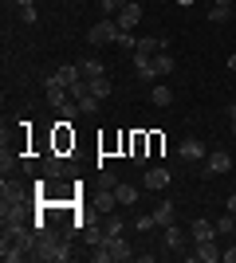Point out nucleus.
<instances>
[{
	"mask_svg": "<svg viewBox=\"0 0 236 263\" xmlns=\"http://www.w3.org/2000/svg\"><path fill=\"white\" fill-rule=\"evenodd\" d=\"M35 236H40V232L28 228V224H20V228H4V240H0V259H4V263H16V259H24V255H32Z\"/></svg>",
	"mask_w": 236,
	"mask_h": 263,
	"instance_id": "nucleus-1",
	"label": "nucleus"
},
{
	"mask_svg": "<svg viewBox=\"0 0 236 263\" xmlns=\"http://www.w3.org/2000/svg\"><path fill=\"white\" fill-rule=\"evenodd\" d=\"M40 236H35V248H32V259L40 263H63L71 259V243L63 240V236H56V232H47V228H35Z\"/></svg>",
	"mask_w": 236,
	"mask_h": 263,
	"instance_id": "nucleus-2",
	"label": "nucleus"
},
{
	"mask_svg": "<svg viewBox=\"0 0 236 263\" xmlns=\"http://www.w3.org/2000/svg\"><path fill=\"white\" fill-rule=\"evenodd\" d=\"M118 32H122V28H118V20H106V16H102V20H99V24H95V28L87 32V44H90V47L114 44V40H118Z\"/></svg>",
	"mask_w": 236,
	"mask_h": 263,
	"instance_id": "nucleus-3",
	"label": "nucleus"
},
{
	"mask_svg": "<svg viewBox=\"0 0 236 263\" xmlns=\"http://www.w3.org/2000/svg\"><path fill=\"white\" fill-rule=\"evenodd\" d=\"M44 95H47V102H51L56 110L63 106V102H71V87H67V83H63L59 75H51V79L44 83Z\"/></svg>",
	"mask_w": 236,
	"mask_h": 263,
	"instance_id": "nucleus-4",
	"label": "nucleus"
},
{
	"mask_svg": "<svg viewBox=\"0 0 236 263\" xmlns=\"http://www.w3.org/2000/svg\"><path fill=\"white\" fill-rule=\"evenodd\" d=\"M114 20H118V28H122V32H134L138 24H142V4H138V0H126L122 12H118Z\"/></svg>",
	"mask_w": 236,
	"mask_h": 263,
	"instance_id": "nucleus-5",
	"label": "nucleus"
},
{
	"mask_svg": "<svg viewBox=\"0 0 236 263\" xmlns=\"http://www.w3.org/2000/svg\"><path fill=\"white\" fill-rule=\"evenodd\" d=\"M161 51H169L166 40H138V47H134V63H150V59H154V55H161Z\"/></svg>",
	"mask_w": 236,
	"mask_h": 263,
	"instance_id": "nucleus-6",
	"label": "nucleus"
},
{
	"mask_svg": "<svg viewBox=\"0 0 236 263\" xmlns=\"http://www.w3.org/2000/svg\"><path fill=\"white\" fill-rule=\"evenodd\" d=\"M0 189H4V193H0V209H20V204H24V189L16 185V181L4 177V185H0Z\"/></svg>",
	"mask_w": 236,
	"mask_h": 263,
	"instance_id": "nucleus-7",
	"label": "nucleus"
},
{
	"mask_svg": "<svg viewBox=\"0 0 236 263\" xmlns=\"http://www.w3.org/2000/svg\"><path fill=\"white\" fill-rule=\"evenodd\" d=\"M177 154H181V161H201V157H209V149H205L201 138H185L177 145Z\"/></svg>",
	"mask_w": 236,
	"mask_h": 263,
	"instance_id": "nucleus-8",
	"label": "nucleus"
},
{
	"mask_svg": "<svg viewBox=\"0 0 236 263\" xmlns=\"http://www.w3.org/2000/svg\"><path fill=\"white\" fill-rule=\"evenodd\" d=\"M169 181H173L169 169H146V181H142V185L154 189V193H161V189H169Z\"/></svg>",
	"mask_w": 236,
	"mask_h": 263,
	"instance_id": "nucleus-9",
	"label": "nucleus"
},
{
	"mask_svg": "<svg viewBox=\"0 0 236 263\" xmlns=\"http://www.w3.org/2000/svg\"><path fill=\"white\" fill-rule=\"evenodd\" d=\"M205 165H209V173H228V169H232V157H228L225 154V149H213V154H209V157H205Z\"/></svg>",
	"mask_w": 236,
	"mask_h": 263,
	"instance_id": "nucleus-10",
	"label": "nucleus"
},
{
	"mask_svg": "<svg viewBox=\"0 0 236 263\" xmlns=\"http://www.w3.org/2000/svg\"><path fill=\"white\" fill-rule=\"evenodd\" d=\"M193 259L216 263V259H221V248H216V240H197V252H193Z\"/></svg>",
	"mask_w": 236,
	"mask_h": 263,
	"instance_id": "nucleus-11",
	"label": "nucleus"
},
{
	"mask_svg": "<svg viewBox=\"0 0 236 263\" xmlns=\"http://www.w3.org/2000/svg\"><path fill=\"white\" fill-rule=\"evenodd\" d=\"M185 248V232L177 224H166V243H161V252H181Z\"/></svg>",
	"mask_w": 236,
	"mask_h": 263,
	"instance_id": "nucleus-12",
	"label": "nucleus"
},
{
	"mask_svg": "<svg viewBox=\"0 0 236 263\" xmlns=\"http://www.w3.org/2000/svg\"><path fill=\"white\" fill-rule=\"evenodd\" d=\"M146 145H150L146 134H134V138H130V161L134 165H146Z\"/></svg>",
	"mask_w": 236,
	"mask_h": 263,
	"instance_id": "nucleus-13",
	"label": "nucleus"
},
{
	"mask_svg": "<svg viewBox=\"0 0 236 263\" xmlns=\"http://www.w3.org/2000/svg\"><path fill=\"white\" fill-rule=\"evenodd\" d=\"M189 236H193V243H197V240H216V224H209V220H193Z\"/></svg>",
	"mask_w": 236,
	"mask_h": 263,
	"instance_id": "nucleus-14",
	"label": "nucleus"
},
{
	"mask_svg": "<svg viewBox=\"0 0 236 263\" xmlns=\"http://www.w3.org/2000/svg\"><path fill=\"white\" fill-rule=\"evenodd\" d=\"M111 255H114V259H134L130 240H126V236H111Z\"/></svg>",
	"mask_w": 236,
	"mask_h": 263,
	"instance_id": "nucleus-15",
	"label": "nucleus"
},
{
	"mask_svg": "<svg viewBox=\"0 0 236 263\" xmlns=\"http://www.w3.org/2000/svg\"><path fill=\"white\" fill-rule=\"evenodd\" d=\"M99 224H102V236H106V240H111V236H122V232H126V220L111 216V212H106V216H102Z\"/></svg>",
	"mask_w": 236,
	"mask_h": 263,
	"instance_id": "nucleus-16",
	"label": "nucleus"
},
{
	"mask_svg": "<svg viewBox=\"0 0 236 263\" xmlns=\"http://www.w3.org/2000/svg\"><path fill=\"white\" fill-rule=\"evenodd\" d=\"M56 75L63 79L67 87H71V83H79V79H87V75H83V67H79V63H63V67H59V71H56Z\"/></svg>",
	"mask_w": 236,
	"mask_h": 263,
	"instance_id": "nucleus-17",
	"label": "nucleus"
},
{
	"mask_svg": "<svg viewBox=\"0 0 236 263\" xmlns=\"http://www.w3.org/2000/svg\"><path fill=\"white\" fill-rule=\"evenodd\" d=\"M87 87H90L95 99H106V95H111V79H106V75H95V79H87Z\"/></svg>",
	"mask_w": 236,
	"mask_h": 263,
	"instance_id": "nucleus-18",
	"label": "nucleus"
},
{
	"mask_svg": "<svg viewBox=\"0 0 236 263\" xmlns=\"http://www.w3.org/2000/svg\"><path fill=\"white\" fill-rule=\"evenodd\" d=\"M173 200H157V209H154V216H157V224H161V228H166V224H173Z\"/></svg>",
	"mask_w": 236,
	"mask_h": 263,
	"instance_id": "nucleus-19",
	"label": "nucleus"
},
{
	"mask_svg": "<svg viewBox=\"0 0 236 263\" xmlns=\"http://www.w3.org/2000/svg\"><path fill=\"white\" fill-rule=\"evenodd\" d=\"M114 197H118V204H134V200H138V189L118 181V185H114Z\"/></svg>",
	"mask_w": 236,
	"mask_h": 263,
	"instance_id": "nucleus-20",
	"label": "nucleus"
},
{
	"mask_svg": "<svg viewBox=\"0 0 236 263\" xmlns=\"http://www.w3.org/2000/svg\"><path fill=\"white\" fill-rule=\"evenodd\" d=\"M114 204H118V197H114V189H102V193H99V200H95V209H99L102 216H106V212H111Z\"/></svg>",
	"mask_w": 236,
	"mask_h": 263,
	"instance_id": "nucleus-21",
	"label": "nucleus"
},
{
	"mask_svg": "<svg viewBox=\"0 0 236 263\" xmlns=\"http://www.w3.org/2000/svg\"><path fill=\"white\" fill-rule=\"evenodd\" d=\"M150 102H154V106H169V102H173V90H169V87H161V83H157V87L150 90Z\"/></svg>",
	"mask_w": 236,
	"mask_h": 263,
	"instance_id": "nucleus-22",
	"label": "nucleus"
},
{
	"mask_svg": "<svg viewBox=\"0 0 236 263\" xmlns=\"http://www.w3.org/2000/svg\"><path fill=\"white\" fill-rule=\"evenodd\" d=\"M79 67H83V75H87V79H95V75H106V67H102V59H83Z\"/></svg>",
	"mask_w": 236,
	"mask_h": 263,
	"instance_id": "nucleus-23",
	"label": "nucleus"
},
{
	"mask_svg": "<svg viewBox=\"0 0 236 263\" xmlns=\"http://www.w3.org/2000/svg\"><path fill=\"white\" fill-rule=\"evenodd\" d=\"M99 240H102V224H99V220H90L87 228H83V243H99Z\"/></svg>",
	"mask_w": 236,
	"mask_h": 263,
	"instance_id": "nucleus-24",
	"label": "nucleus"
},
{
	"mask_svg": "<svg viewBox=\"0 0 236 263\" xmlns=\"http://www.w3.org/2000/svg\"><path fill=\"white\" fill-rule=\"evenodd\" d=\"M154 67H157V75H169V71H173V59H169V51H161V55H154Z\"/></svg>",
	"mask_w": 236,
	"mask_h": 263,
	"instance_id": "nucleus-25",
	"label": "nucleus"
},
{
	"mask_svg": "<svg viewBox=\"0 0 236 263\" xmlns=\"http://www.w3.org/2000/svg\"><path fill=\"white\" fill-rule=\"evenodd\" d=\"M99 102H102V99H95V95H83V99H79V110H83V118H90V114L99 110Z\"/></svg>",
	"mask_w": 236,
	"mask_h": 263,
	"instance_id": "nucleus-26",
	"label": "nucleus"
},
{
	"mask_svg": "<svg viewBox=\"0 0 236 263\" xmlns=\"http://www.w3.org/2000/svg\"><path fill=\"white\" fill-rule=\"evenodd\" d=\"M59 114H63V122L83 118V110H79V102H75V99H71V102H63V106H59Z\"/></svg>",
	"mask_w": 236,
	"mask_h": 263,
	"instance_id": "nucleus-27",
	"label": "nucleus"
},
{
	"mask_svg": "<svg viewBox=\"0 0 236 263\" xmlns=\"http://www.w3.org/2000/svg\"><path fill=\"white\" fill-rule=\"evenodd\" d=\"M134 228H138V232L157 228V216H154V212H142V216H134Z\"/></svg>",
	"mask_w": 236,
	"mask_h": 263,
	"instance_id": "nucleus-28",
	"label": "nucleus"
},
{
	"mask_svg": "<svg viewBox=\"0 0 236 263\" xmlns=\"http://www.w3.org/2000/svg\"><path fill=\"white\" fill-rule=\"evenodd\" d=\"M44 169H47V173H51V177H59V173H63V169H67V165H63V157H59V154H51V157H47V161H44Z\"/></svg>",
	"mask_w": 236,
	"mask_h": 263,
	"instance_id": "nucleus-29",
	"label": "nucleus"
},
{
	"mask_svg": "<svg viewBox=\"0 0 236 263\" xmlns=\"http://www.w3.org/2000/svg\"><path fill=\"white\" fill-rule=\"evenodd\" d=\"M114 44L122 47V51H134V47H138V35H130V32H118V40H114Z\"/></svg>",
	"mask_w": 236,
	"mask_h": 263,
	"instance_id": "nucleus-30",
	"label": "nucleus"
},
{
	"mask_svg": "<svg viewBox=\"0 0 236 263\" xmlns=\"http://www.w3.org/2000/svg\"><path fill=\"white\" fill-rule=\"evenodd\" d=\"M228 232H236V216L228 212L225 220H216V236H228Z\"/></svg>",
	"mask_w": 236,
	"mask_h": 263,
	"instance_id": "nucleus-31",
	"label": "nucleus"
},
{
	"mask_svg": "<svg viewBox=\"0 0 236 263\" xmlns=\"http://www.w3.org/2000/svg\"><path fill=\"white\" fill-rule=\"evenodd\" d=\"M209 20H213V24H225L228 20V8H225V4H213V8H209Z\"/></svg>",
	"mask_w": 236,
	"mask_h": 263,
	"instance_id": "nucleus-32",
	"label": "nucleus"
},
{
	"mask_svg": "<svg viewBox=\"0 0 236 263\" xmlns=\"http://www.w3.org/2000/svg\"><path fill=\"white\" fill-rule=\"evenodd\" d=\"M20 20L24 24H35V4H24V8H20Z\"/></svg>",
	"mask_w": 236,
	"mask_h": 263,
	"instance_id": "nucleus-33",
	"label": "nucleus"
},
{
	"mask_svg": "<svg viewBox=\"0 0 236 263\" xmlns=\"http://www.w3.org/2000/svg\"><path fill=\"white\" fill-rule=\"evenodd\" d=\"M99 4H102V12H122L126 0H99Z\"/></svg>",
	"mask_w": 236,
	"mask_h": 263,
	"instance_id": "nucleus-34",
	"label": "nucleus"
},
{
	"mask_svg": "<svg viewBox=\"0 0 236 263\" xmlns=\"http://www.w3.org/2000/svg\"><path fill=\"white\" fill-rule=\"evenodd\" d=\"M221 259H225V263H236V243H228V248H221Z\"/></svg>",
	"mask_w": 236,
	"mask_h": 263,
	"instance_id": "nucleus-35",
	"label": "nucleus"
},
{
	"mask_svg": "<svg viewBox=\"0 0 236 263\" xmlns=\"http://www.w3.org/2000/svg\"><path fill=\"white\" fill-rule=\"evenodd\" d=\"M114 185H118V177H114V173H106V169H102V189H114Z\"/></svg>",
	"mask_w": 236,
	"mask_h": 263,
	"instance_id": "nucleus-36",
	"label": "nucleus"
},
{
	"mask_svg": "<svg viewBox=\"0 0 236 263\" xmlns=\"http://www.w3.org/2000/svg\"><path fill=\"white\" fill-rule=\"evenodd\" d=\"M228 212H232V216H236V193H232V197H228Z\"/></svg>",
	"mask_w": 236,
	"mask_h": 263,
	"instance_id": "nucleus-37",
	"label": "nucleus"
},
{
	"mask_svg": "<svg viewBox=\"0 0 236 263\" xmlns=\"http://www.w3.org/2000/svg\"><path fill=\"white\" fill-rule=\"evenodd\" d=\"M228 71H236V51H232V55H228Z\"/></svg>",
	"mask_w": 236,
	"mask_h": 263,
	"instance_id": "nucleus-38",
	"label": "nucleus"
},
{
	"mask_svg": "<svg viewBox=\"0 0 236 263\" xmlns=\"http://www.w3.org/2000/svg\"><path fill=\"white\" fill-rule=\"evenodd\" d=\"M228 118H232V122H236V102H232V106H228Z\"/></svg>",
	"mask_w": 236,
	"mask_h": 263,
	"instance_id": "nucleus-39",
	"label": "nucleus"
},
{
	"mask_svg": "<svg viewBox=\"0 0 236 263\" xmlns=\"http://www.w3.org/2000/svg\"><path fill=\"white\" fill-rule=\"evenodd\" d=\"M213 4H225V8H232V0H213Z\"/></svg>",
	"mask_w": 236,
	"mask_h": 263,
	"instance_id": "nucleus-40",
	"label": "nucleus"
},
{
	"mask_svg": "<svg viewBox=\"0 0 236 263\" xmlns=\"http://www.w3.org/2000/svg\"><path fill=\"white\" fill-rule=\"evenodd\" d=\"M16 4H20V8H24V4H35V0H16Z\"/></svg>",
	"mask_w": 236,
	"mask_h": 263,
	"instance_id": "nucleus-41",
	"label": "nucleus"
},
{
	"mask_svg": "<svg viewBox=\"0 0 236 263\" xmlns=\"http://www.w3.org/2000/svg\"><path fill=\"white\" fill-rule=\"evenodd\" d=\"M177 4H185V8H189V4H193V0H177Z\"/></svg>",
	"mask_w": 236,
	"mask_h": 263,
	"instance_id": "nucleus-42",
	"label": "nucleus"
},
{
	"mask_svg": "<svg viewBox=\"0 0 236 263\" xmlns=\"http://www.w3.org/2000/svg\"><path fill=\"white\" fill-rule=\"evenodd\" d=\"M232 134H236V122H232Z\"/></svg>",
	"mask_w": 236,
	"mask_h": 263,
	"instance_id": "nucleus-43",
	"label": "nucleus"
}]
</instances>
